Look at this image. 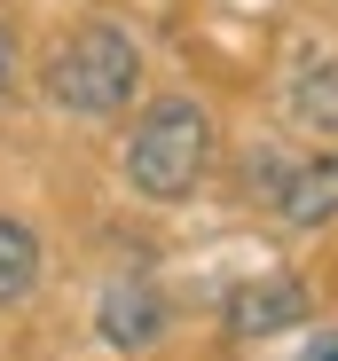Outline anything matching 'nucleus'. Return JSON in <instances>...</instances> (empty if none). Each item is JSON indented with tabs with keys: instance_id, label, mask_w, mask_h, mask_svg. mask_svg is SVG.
I'll return each mask as SVG.
<instances>
[{
	"instance_id": "5",
	"label": "nucleus",
	"mask_w": 338,
	"mask_h": 361,
	"mask_svg": "<svg viewBox=\"0 0 338 361\" xmlns=\"http://www.w3.org/2000/svg\"><path fill=\"white\" fill-rule=\"evenodd\" d=\"M284 94H291L299 126L338 134V47H307L299 63H291V79H284Z\"/></svg>"
},
{
	"instance_id": "2",
	"label": "nucleus",
	"mask_w": 338,
	"mask_h": 361,
	"mask_svg": "<svg viewBox=\"0 0 338 361\" xmlns=\"http://www.w3.org/2000/svg\"><path fill=\"white\" fill-rule=\"evenodd\" d=\"M205 157H212V118H205V102L165 94V102H150V110L134 118L119 173H126V189H134L142 204H181V197H197Z\"/></svg>"
},
{
	"instance_id": "4",
	"label": "nucleus",
	"mask_w": 338,
	"mask_h": 361,
	"mask_svg": "<svg viewBox=\"0 0 338 361\" xmlns=\"http://www.w3.org/2000/svg\"><path fill=\"white\" fill-rule=\"evenodd\" d=\"M95 330L119 345V353H150V345L165 338V298H157V283H110L102 307H95Z\"/></svg>"
},
{
	"instance_id": "9",
	"label": "nucleus",
	"mask_w": 338,
	"mask_h": 361,
	"mask_svg": "<svg viewBox=\"0 0 338 361\" xmlns=\"http://www.w3.org/2000/svg\"><path fill=\"white\" fill-rule=\"evenodd\" d=\"M8 79H16V32L0 24V94H8Z\"/></svg>"
},
{
	"instance_id": "6",
	"label": "nucleus",
	"mask_w": 338,
	"mask_h": 361,
	"mask_svg": "<svg viewBox=\"0 0 338 361\" xmlns=\"http://www.w3.org/2000/svg\"><path fill=\"white\" fill-rule=\"evenodd\" d=\"M275 220H291V228L338 220V157H299L291 180H284V197H275Z\"/></svg>"
},
{
	"instance_id": "8",
	"label": "nucleus",
	"mask_w": 338,
	"mask_h": 361,
	"mask_svg": "<svg viewBox=\"0 0 338 361\" xmlns=\"http://www.w3.org/2000/svg\"><path fill=\"white\" fill-rule=\"evenodd\" d=\"M291 165H299L291 149H252V157H244V173H252V197H260V204H275V197H284V180H291Z\"/></svg>"
},
{
	"instance_id": "1",
	"label": "nucleus",
	"mask_w": 338,
	"mask_h": 361,
	"mask_svg": "<svg viewBox=\"0 0 338 361\" xmlns=\"http://www.w3.org/2000/svg\"><path fill=\"white\" fill-rule=\"evenodd\" d=\"M142 87V47L126 24H71L64 39L47 47V102L64 118H119Z\"/></svg>"
},
{
	"instance_id": "7",
	"label": "nucleus",
	"mask_w": 338,
	"mask_h": 361,
	"mask_svg": "<svg viewBox=\"0 0 338 361\" xmlns=\"http://www.w3.org/2000/svg\"><path fill=\"white\" fill-rule=\"evenodd\" d=\"M32 290H40V235L16 212H0V314L24 307Z\"/></svg>"
},
{
	"instance_id": "10",
	"label": "nucleus",
	"mask_w": 338,
	"mask_h": 361,
	"mask_svg": "<svg viewBox=\"0 0 338 361\" xmlns=\"http://www.w3.org/2000/svg\"><path fill=\"white\" fill-rule=\"evenodd\" d=\"M307 361H338V330H322V338L307 345Z\"/></svg>"
},
{
	"instance_id": "3",
	"label": "nucleus",
	"mask_w": 338,
	"mask_h": 361,
	"mask_svg": "<svg viewBox=\"0 0 338 361\" xmlns=\"http://www.w3.org/2000/svg\"><path fill=\"white\" fill-rule=\"evenodd\" d=\"M229 338H275V330H291L307 322V283L299 275H260V283H236L229 290Z\"/></svg>"
}]
</instances>
